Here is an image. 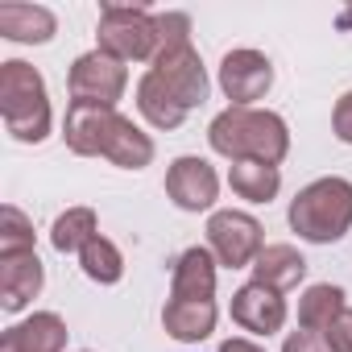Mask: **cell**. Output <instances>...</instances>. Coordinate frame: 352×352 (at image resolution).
<instances>
[{
	"label": "cell",
	"instance_id": "obj_1",
	"mask_svg": "<svg viewBox=\"0 0 352 352\" xmlns=\"http://www.w3.org/2000/svg\"><path fill=\"white\" fill-rule=\"evenodd\" d=\"M63 141L79 157H108L120 170H145L153 162V137L141 133L129 116L116 108H96V104H71L63 120Z\"/></svg>",
	"mask_w": 352,
	"mask_h": 352
},
{
	"label": "cell",
	"instance_id": "obj_2",
	"mask_svg": "<svg viewBox=\"0 0 352 352\" xmlns=\"http://www.w3.org/2000/svg\"><path fill=\"white\" fill-rule=\"evenodd\" d=\"M208 145L228 162H265L282 166L290 153V129L270 108H224L208 124Z\"/></svg>",
	"mask_w": 352,
	"mask_h": 352
},
{
	"label": "cell",
	"instance_id": "obj_3",
	"mask_svg": "<svg viewBox=\"0 0 352 352\" xmlns=\"http://www.w3.org/2000/svg\"><path fill=\"white\" fill-rule=\"evenodd\" d=\"M0 116L13 141L21 145H38L50 137L54 112H50V96H46V79L38 67L9 58L0 63Z\"/></svg>",
	"mask_w": 352,
	"mask_h": 352
},
{
	"label": "cell",
	"instance_id": "obj_4",
	"mask_svg": "<svg viewBox=\"0 0 352 352\" xmlns=\"http://www.w3.org/2000/svg\"><path fill=\"white\" fill-rule=\"evenodd\" d=\"M286 220L307 245H336V241H344L348 228H352V183L340 179V174H327V179L307 183L290 199Z\"/></svg>",
	"mask_w": 352,
	"mask_h": 352
},
{
	"label": "cell",
	"instance_id": "obj_5",
	"mask_svg": "<svg viewBox=\"0 0 352 352\" xmlns=\"http://www.w3.org/2000/svg\"><path fill=\"white\" fill-rule=\"evenodd\" d=\"M96 50L120 63H153L157 58V17L145 5H104L96 25Z\"/></svg>",
	"mask_w": 352,
	"mask_h": 352
},
{
	"label": "cell",
	"instance_id": "obj_6",
	"mask_svg": "<svg viewBox=\"0 0 352 352\" xmlns=\"http://www.w3.org/2000/svg\"><path fill=\"white\" fill-rule=\"evenodd\" d=\"M208 249L216 253V261L224 270H253L257 253L265 249V232H261V220L249 216V212H212L208 220Z\"/></svg>",
	"mask_w": 352,
	"mask_h": 352
},
{
	"label": "cell",
	"instance_id": "obj_7",
	"mask_svg": "<svg viewBox=\"0 0 352 352\" xmlns=\"http://www.w3.org/2000/svg\"><path fill=\"white\" fill-rule=\"evenodd\" d=\"M129 87V67L104 50H87L75 58L71 75H67V91L71 104H96V108H116V100Z\"/></svg>",
	"mask_w": 352,
	"mask_h": 352
},
{
	"label": "cell",
	"instance_id": "obj_8",
	"mask_svg": "<svg viewBox=\"0 0 352 352\" xmlns=\"http://www.w3.org/2000/svg\"><path fill=\"white\" fill-rule=\"evenodd\" d=\"M149 71L170 87V96L179 100L187 112L199 108V104H208L212 79H208V67L195 54V46H166V50H157V58L149 63Z\"/></svg>",
	"mask_w": 352,
	"mask_h": 352
},
{
	"label": "cell",
	"instance_id": "obj_9",
	"mask_svg": "<svg viewBox=\"0 0 352 352\" xmlns=\"http://www.w3.org/2000/svg\"><path fill=\"white\" fill-rule=\"evenodd\" d=\"M166 195L179 212H212L220 199V174L208 157H174L166 170Z\"/></svg>",
	"mask_w": 352,
	"mask_h": 352
},
{
	"label": "cell",
	"instance_id": "obj_10",
	"mask_svg": "<svg viewBox=\"0 0 352 352\" xmlns=\"http://www.w3.org/2000/svg\"><path fill=\"white\" fill-rule=\"evenodd\" d=\"M274 87V63L261 50H228L220 58V91L232 100V108H253Z\"/></svg>",
	"mask_w": 352,
	"mask_h": 352
},
{
	"label": "cell",
	"instance_id": "obj_11",
	"mask_svg": "<svg viewBox=\"0 0 352 352\" xmlns=\"http://www.w3.org/2000/svg\"><path fill=\"white\" fill-rule=\"evenodd\" d=\"M220 261L208 245H191L174 257L170 270V298H191V302H216V274Z\"/></svg>",
	"mask_w": 352,
	"mask_h": 352
},
{
	"label": "cell",
	"instance_id": "obj_12",
	"mask_svg": "<svg viewBox=\"0 0 352 352\" xmlns=\"http://www.w3.org/2000/svg\"><path fill=\"white\" fill-rule=\"evenodd\" d=\"M232 323L253 336H274L286 327V298L261 282H245L232 294Z\"/></svg>",
	"mask_w": 352,
	"mask_h": 352
},
{
	"label": "cell",
	"instance_id": "obj_13",
	"mask_svg": "<svg viewBox=\"0 0 352 352\" xmlns=\"http://www.w3.org/2000/svg\"><path fill=\"white\" fill-rule=\"evenodd\" d=\"M46 286V265L38 253H21V257H0V307L9 315L25 311Z\"/></svg>",
	"mask_w": 352,
	"mask_h": 352
},
{
	"label": "cell",
	"instance_id": "obj_14",
	"mask_svg": "<svg viewBox=\"0 0 352 352\" xmlns=\"http://www.w3.org/2000/svg\"><path fill=\"white\" fill-rule=\"evenodd\" d=\"M67 323L58 311H34L30 319L13 323L0 336V352H63L67 348Z\"/></svg>",
	"mask_w": 352,
	"mask_h": 352
},
{
	"label": "cell",
	"instance_id": "obj_15",
	"mask_svg": "<svg viewBox=\"0 0 352 352\" xmlns=\"http://www.w3.org/2000/svg\"><path fill=\"white\" fill-rule=\"evenodd\" d=\"M54 34H58V17L46 5H21V0L0 5V38L17 46H46Z\"/></svg>",
	"mask_w": 352,
	"mask_h": 352
},
{
	"label": "cell",
	"instance_id": "obj_16",
	"mask_svg": "<svg viewBox=\"0 0 352 352\" xmlns=\"http://www.w3.org/2000/svg\"><path fill=\"white\" fill-rule=\"evenodd\" d=\"M216 302H191V298H170L162 307V327L179 344H199L216 331Z\"/></svg>",
	"mask_w": 352,
	"mask_h": 352
},
{
	"label": "cell",
	"instance_id": "obj_17",
	"mask_svg": "<svg viewBox=\"0 0 352 352\" xmlns=\"http://www.w3.org/2000/svg\"><path fill=\"white\" fill-rule=\"evenodd\" d=\"M307 278V257L294 245H265L253 261V282L270 286V290H294Z\"/></svg>",
	"mask_w": 352,
	"mask_h": 352
},
{
	"label": "cell",
	"instance_id": "obj_18",
	"mask_svg": "<svg viewBox=\"0 0 352 352\" xmlns=\"http://www.w3.org/2000/svg\"><path fill=\"white\" fill-rule=\"evenodd\" d=\"M137 112H141L153 129H162V133L179 129V124L187 120V108L170 96V87H166L153 71H145V75L137 79Z\"/></svg>",
	"mask_w": 352,
	"mask_h": 352
},
{
	"label": "cell",
	"instance_id": "obj_19",
	"mask_svg": "<svg viewBox=\"0 0 352 352\" xmlns=\"http://www.w3.org/2000/svg\"><path fill=\"white\" fill-rule=\"evenodd\" d=\"M228 187L241 199H249V204H270L282 191V170L278 166H265V162H232Z\"/></svg>",
	"mask_w": 352,
	"mask_h": 352
},
{
	"label": "cell",
	"instance_id": "obj_20",
	"mask_svg": "<svg viewBox=\"0 0 352 352\" xmlns=\"http://www.w3.org/2000/svg\"><path fill=\"white\" fill-rule=\"evenodd\" d=\"M344 307H348V302H344V290H340V286L315 282V286H307L302 298H298V327H302V331H327L331 319H336Z\"/></svg>",
	"mask_w": 352,
	"mask_h": 352
},
{
	"label": "cell",
	"instance_id": "obj_21",
	"mask_svg": "<svg viewBox=\"0 0 352 352\" xmlns=\"http://www.w3.org/2000/svg\"><path fill=\"white\" fill-rule=\"evenodd\" d=\"M100 236V224H96V212L91 208H67L58 220H54V228H50V245L58 249V253H83L91 241Z\"/></svg>",
	"mask_w": 352,
	"mask_h": 352
},
{
	"label": "cell",
	"instance_id": "obj_22",
	"mask_svg": "<svg viewBox=\"0 0 352 352\" xmlns=\"http://www.w3.org/2000/svg\"><path fill=\"white\" fill-rule=\"evenodd\" d=\"M79 270H83L91 282H100V286H116V282L124 278V257H120V249H116L108 236H96V241L79 253Z\"/></svg>",
	"mask_w": 352,
	"mask_h": 352
},
{
	"label": "cell",
	"instance_id": "obj_23",
	"mask_svg": "<svg viewBox=\"0 0 352 352\" xmlns=\"http://www.w3.org/2000/svg\"><path fill=\"white\" fill-rule=\"evenodd\" d=\"M21 253H34V220L17 204H5L0 208V257H21Z\"/></svg>",
	"mask_w": 352,
	"mask_h": 352
},
{
	"label": "cell",
	"instance_id": "obj_24",
	"mask_svg": "<svg viewBox=\"0 0 352 352\" xmlns=\"http://www.w3.org/2000/svg\"><path fill=\"white\" fill-rule=\"evenodd\" d=\"M157 17V50L191 46V17L187 13H153Z\"/></svg>",
	"mask_w": 352,
	"mask_h": 352
},
{
	"label": "cell",
	"instance_id": "obj_25",
	"mask_svg": "<svg viewBox=\"0 0 352 352\" xmlns=\"http://www.w3.org/2000/svg\"><path fill=\"white\" fill-rule=\"evenodd\" d=\"M323 340H327L331 352H352V307H344V311L331 319V327L323 331Z\"/></svg>",
	"mask_w": 352,
	"mask_h": 352
},
{
	"label": "cell",
	"instance_id": "obj_26",
	"mask_svg": "<svg viewBox=\"0 0 352 352\" xmlns=\"http://www.w3.org/2000/svg\"><path fill=\"white\" fill-rule=\"evenodd\" d=\"M331 133H336L344 145H352V91H344V96L336 100V108H331Z\"/></svg>",
	"mask_w": 352,
	"mask_h": 352
},
{
	"label": "cell",
	"instance_id": "obj_27",
	"mask_svg": "<svg viewBox=\"0 0 352 352\" xmlns=\"http://www.w3.org/2000/svg\"><path fill=\"white\" fill-rule=\"evenodd\" d=\"M282 352H331L327 348V340H323V331H290L286 336V344H282Z\"/></svg>",
	"mask_w": 352,
	"mask_h": 352
},
{
	"label": "cell",
	"instance_id": "obj_28",
	"mask_svg": "<svg viewBox=\"0 0 352 352\" xmlns=\"http://www.w3.org/2000/svg\"><path fill=\"white\" fill-rule=\"evenodd\" d=\"M220 352H265L257 340H245V336H232V340H224L220 344Z\"/></svg>",
	"mask_w": 352,
	"mask_h": 352
},
{
	"label": "cell",
	"instance_id": "obj_29",
	"mask_svg": "<svg viewBox=\"0 0 352 352\" xmlns=\"http://www.w3.org/2000/svg\"><path fill=\"white\" fill-rule=\"evenodd\" d=\"M336 25H340V30H352V5H348V9H340V17H336Z\"/></svg>",
	"mask_w": 352,
	"mask_h": 352
}]
</instances>
